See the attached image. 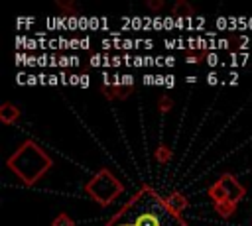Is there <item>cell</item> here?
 <instances>
[{
	"mask_svg": "<svg viewBox=\"0 0 252 226\" xmlns=\"http://www.w3.org/2000/svg\"><path fill=\"white\" fill-rule=\"evenodd\" d=\"M106 226H187L163 197L144 185L108 222Z\"/></svg>",
	"mask_w": 252,
	"mask_h": 226,
	"instance_id": "cell-1",
	"label": "cell"
},
{
	"mask_svg": "<svg viewBox=\"0 0 252 226\" xmlns=\"http://www.w3.org/2000/svg\"><path fill=\"white\" fill-rule=\"evenodd\" d=\"M6 165L24 185H33L51 169L53 159L35 141L28 140L8 157Z\"/></svg>",
	"mask_w": 252,
	"mask_h": 226,
	"instance_id": "cell-2",
	"label": "cell"
},
{
	"mask_svg": "<svg viewBox=\"0 0 252 226\" xmlns=\"http://www.w3.org/2000/svg\"><path fill=\"white\" fill-rule=\"evenodd\" d=\"M87 195L98 202L100 206H108L110 202H114L122 193H124V185L110 173V169L102 167L87 185H85Z\"/></svg>",
	"mask_w": 252,
	"mask_h": 226,
	"instance_id": "cell-3",
	"label": "cell"
},
{
	"mask_svg": "<svg viewBox=\"0 0 252 226\" xmlns=\"http://www.w3.org/2000/svg\"><path fill=\"white\" fill-rule=\"evenodd\" d=\"M219 181H220V183H222V187L226 189L228 200H232V202H236V204H238V200L246 195L244 185H242V183H238V181H236V177H234L232 173H222Z\"/></svg>",
	"mask_w": 252,
	"mask_h": 226,
	"instance_id": "cell-4",
	"label": "cell"
},
{
	"mask_svg": "<svg viewBox=\"0 0 252 226\" xmlns=\"http://www.w3.org/2000/svg\"><path fill=\"white\" fill-rule=\"evenodd\" d=\"M171 14H173V18L191 20V18H195V8L189 2H185V0H177L173 4V8H171Z\"/></svg>",
	"mask_w": 252,
	"mask_h": 226,
	"instance_id": "cell-5",
	"label": "cell"
},
{
	"mask_svg": "<svg viewBox=\"0 0 252 226\" xmlns=\"http://www.w3.org/2000/svg\"><path fill=\"white\" fill-rule=\"evenodd\" d=\"M20 118V108L12 102H4L0 106V122L2 124H14Z\"/></svg>",
	"mask_w": 252,
	"mask_h": 226,
	"instance_id": "cell-6",
	"label": "cell"
},
{
	"mask_svg": "<svg viewBox=\"0 0 252 226\" xmlns=\"http://www.w3.org/2000/svg\"><path fill=\"white\" fill-rule=\"evenodd\" d=\"M209 197L211 200L217 204V202H222V200H228V195H226V189L222 187L220 181H215L211 187H209Z\"/></svg>",
	"mask_w": 252,
	"mask_h": 226,
	"instance_id": "cell-7",
	"label": "cell"
},
{
	"mask_svg": "<svg viewBox=\"0 0 252 226\" xmlns=\"http://www.w3.org/2000/svg\"><path fill=\"white\" fill-rule=\"evenodd\" d=\"M165 200H167V204H169V206H171L175 212H179V214H181V212L187 208V198H185L181 193H177V191L169 193V197H167Z\"/></svg>",
	"mask_w": 252,
	"mask_h": 226,
	"instance_id": "cell-8",
	"label": "cell"
},
{
	"mask_svg": "<svg viewBox=\"0 0 252 226\" xmlns=\"http://www.w3.org/2000/svg\"><path fill=\"white\" fill-rule=\"evenodd\" d=\"M215 210L222 216V218H228L234 210H236V202H232V200H222V202H217L215 204Z\"/></svg>",
	"mask_w": 252,
	"mask_h": 226,
	"instance_id": "cell-9",
	"label": "cell"
},
{
	"mask_svg": "<svg viewBox=\"0 0 252 226\" xmlns=\"http://www.w3.org/2000/svg\"><path fill=\"white\" fill-rule=\"evenodd\" d=\"M156 159H158L161 165H165V163L171 159V149H169L165 143L158 145V147H156Z\"/></svg>",
	"mask_w": 252,
	"mask_h": 226,
	"instance_id": "cell-10",
	"label": "cell"
},
{
	"mask_svg": "<svg viewBox=\"0 0 252 226\" xmlns=\"http://www.w3.org/2000/svg\"><path fill=\"white\" fill-rule=\"evenodd\" d=\"M205 57H207L205 51H197V53L189 51V53L185 55V63H187V65H199L201 61H205Z\"/></svg>",
	"mask_w": 252,
	"mask_h": 226,
	"instance_id": "cell-11",
	"label": "cell"
},
{
	"mask_svg": "<svg viewBox=\"0 0 252 226\" xmlns=\"http://www.w3.org/2000/svg\"><path fill=\"white\" fill-rule=\"evenodd\" d=\"M171 108H173V100H171L167 94L159 96V100H158V110H159L161 114H167Z\"/></svg>",
	"mask_w": 252,
	"mask_h": 226,
	"instance_id": "cell-12",
	"label": "cell"
},
{
	"mask_svg": "<svg viewBox=\"0 0 252 226\" xmlns=\"http://www.w3.org/2000/svg\"><path fill=\"white\" fill-rule=\"evenodd\" d=\"M51 226H75V220H73L69 214L61 212V214L55 216V220L51 222Z\"/></svg>",
	"mask_w": 252,
	"mask_h": 226,
	"instance_id": "cell-13",
	"label": "cell"
},
{
	"mask_svg": "<svg viewBox=\"0 0 252 226\" xmlns=\"http://www.w3.org/2000/svg\"><path fill=\"white\" fill-rule=\"evenodd\" d=\"M57 6L63 10V12H69V16H77L79 12V6L75 2H65V0H57Z\"/></svg>",
	"mask_w": 252,
	"mask_h": 226,
	"instance_id": "cell-14",
	"label": "cell"
},
{
	"mask_svg": "<svg viewBox=\"0 0 252 226\" xmlns=\"http://www.w3.org/2000/svg\"><path fill=\"white\" fill-rule=\"evenodd\" d=\"M205 63H207L209 67H217V65L220 63V59H219V55H217L215 51H209L207 57H205Z\"/></svg>",
	"mask_w": 252,
	"mask_h": 226,
	"instance_id": "cell-15",
	"label": "cell"
},
{
	"mask_svg": "<svg viewBox=\"0 0 252 226\" xmlns=\"http://www.w3.org/2000/svg\"><path fill=\"white\" fill-rule=\"evenodd\" d=\"M120 83H122V86H126V88H134V77H132L130 73L122 75V77H120Z\"/></svg>",
	"mask_w": 252,
	"mask_h": 226,
	"instance_id": "cell-16",
	"label": "cell"
},
{
	"mask_svg": "<svg viewBox=\"0 0 252 226\" xmlns=\"http://www.w3.org/2000/svg\"><path fill=\"white\" fill-rule=\"evenodd\" d=\"M67 20H69V16H57L55 18V29H67Z\"/></svg>",
	"mask_w": 252,
	"mask_h": 226,
	"instance_id": "cell-17",
	"label": "cell"
},
{
	"mask_svg": "<svg viewBox=\"0 0 252 226\" xmlns=\"http://www.w3.org/2000/svg\"><path fill=\"white\" fill-rule=\"evenodd\" d=\"M203 26H205V18H203V16H195V18H193V28H191V31H193V29L199 31Z\"/></svg>",
	"mask_w": 252,
	"mask_h": 226,
	"instance_id": "cell-18",
	"label": "cell"
},
{
	"mask_svg": "<svg viewBox=\"0 0 252 226\" xmlns=\"http://www.w3.org/2000/svg\"><path fill=\"white\" fill-rule=\"evenodd\" d=\"M217 28H219L220 31H228V18H224V16L217 18Z\"/></svg>",
	"mask_w": 252,
	"mask_h": 226,
	"instance_id": "cell-19",
	"label": "cell"
},
{
	"mask_svg": "<svg viewBox=\"0 0 252 226\" xmlns=\"http://www.w3.org/2000/svg\"><path fill=\"white\" fill-rule=\"evenodd\" d=\"M163 6H165L163 0H148V8L150 10H161Z\"/></svg>",
	"mask_w": 252,
	"mask_h": 226,
	"instance_id": "cell-20",
	"label": "cell"
},
{
	"mask_svg": "<svg viewBox=\"0 0 252 226\" xmlns=\"http://www.w3.org/2000/svg\"><path fill=\"white\" fill-rule=\"evenodd\" d=\"M79 28V16H69V20H67V29H77Z\"/></svg>",
	"mask_w": 252,
	"mask_h": 226,
	"instance_id": "cell-21",
	"label": "cell"
},
{
	"mask_svg": "<svg viewBox=\"0 0 252 226\" xmlns=\"http://www.w3.org/2000/svg\"><path fill=\"white\" fill-rule=\"evenodd\" d=\"M98 28H100V18L91 16L89 18V29H98Z\"/></svg>",
	"mask_w": 252,
	"mask_h": 226,
	"instance_id": "cell-22",
	"label": "cell"
},
{
	"mask_svg": "<svg viewBox=\"0 0 252 226\" xmlns=\"http://www.w3.org/2000/svg\"><path fill=\"white\" fill-rule=\"evenodd\" d=\"M163 28H165V29L175 28V18H173V16H165V18H163Z\"/></svg>",
	"mask_w": 252,
	"mask_h": 226,
	"instance_id": "cell-23",
	"label": "cell"
},
{
	"mask_svg": "<svg viewBox=\"0 0 252 226\" xmlns=\"http://www.w3.org/2000/svg\"><path fill=\"white\" fill-rule=\"evenodd\" d=\"M217 47H219V49H228V47H230V39L219 37V39H217Z\"/></svg>",
	"mask_w": 252,
	"mask_h": 226,
	"instance_id": "cell-24",
	"label": "cell"
},
{
	"mask_svg": "<svg viewBox=\"0 0 252 226\" xmlns=\"http://www.w3.org/2000/svg\"><path fill=\"white\" fill-rule=\"evenodd\" d=\"M91 65H93V67H100V65H102V55H100V53L91 55Z\"/></svg>",
	"mask_w": 252,
	"mask_h": 226,
	"instance_id": "cell-25",
	"label": "cell"
},
{
	"mask_svg": "<svg viewBox=\"0 0 252 226\" xmlns=\"http://www.w3.org/2000/svg\"><path fill=\"white\" fill-rule=\"evenodd\" d=\"M79 29H83V31L89 29V18L87 16H79Z\"/></svg>",
	"mask_w": 252,
	"mask_h": 226,
	"instance_id": "cell-26",
	"label": "cell"
},
{
	"mask_svg": "<svg viewBox=\"0 0 252 226\" xmlns=\"http://www.w3.org/2000/svg\"><path fill=\"white\" fill-rule=\"evenodd\" d=\"M236 41H238V47H240V49H246V45L250 43V37H248V35H238Z\"/></svg>",
	"mask_w": 252,
	"mask_h": 226,
	"instance_id": "cell-27",
	"label": "cell"
},
{
	"mask_svg": "<svg viewBox=\"0 0 252 226\" xmlns=\"http://www.w3.org/2000/svg\"><path fill=\"white\" fill-rule=\"evenodd\" d=\"M136 47V41L134 39H130V37H126V39H122V49H134Z\"/></svg>",
	"mask_w": 252,
	"mask_h": 226,
	"instance_id": "cell-28",
	"label": "cell"
},
{
	"mask_svg": "<svg viewBox=\"0 0 252 226\" xmlns=\"http://www.w3.org/2000/svg\"><path fill=\"white\" fill-rule=\"evenodd\" d=\"M140 28H144V18H132V29H140Z\"/></svg>",
	"mask_w": 252,
	"mask_h": 226,
	"instance_id": "cell-29",
	"label": "cell"
},
{
	"mask_svg": "<svg viewBox=\"0 0 252 226\" xmlns=\"http://www.w3.org/2000/svg\"><path fill=\"white\" fill-rule=\"evenodd\" d=\"M154 29H165V28H163V18H161V16H154Z\"/></svg>",
	"mask_w": 252,
	"mask_h": 226,
	"instance_id": "cell-30",
	"label": "cell"
},
{
	"mask_svg": "<svg viewBox=\"0 0 252 226\" xmlns=\"http://www.w3.org/2000/svg\"><path fill=\"white\" fill-rule=\"evenodd\" d=\"M69 65H71V57H69V55H61V57H59V67L65 69V67H69Z\"/></svg>",
	"mask_w": 252,
	"mask_h": 226,
	"instance_id": "cell-31",
	"label": "cell"
},
{
	"mask_svg": "<svg viewBox=\"0 0 252 226\" xmlns=\"http://www.w3.org/2000/svg\"><path fill=\"white\" fill-rule=\"evenodd\" d=\"M207 83H209V85H217V83H219V75H217L215 71H211V73L207 75Z\"/></svg>",
	"mask_w": 252,
	"mask_h": 226,
	"instance_id": "cell-32",
	"label": "cell"
},
{
	"mask_svg": "<svg viewBox=\"0 0 252 226\" xmlns=\"http://www.w3.org/2000/svg\"><path fill=\"white\" fill-rule=\"evenodd\" d=\"M79 83H81V75H69V85L79 86Z\"/></svg>",
	"mask_w": 252,
	"mask_h": 226,
	"instance_id": "cell-33",
	"label": "cell"
},
{
	"mask_svg": "<svg viewBox=\"0 0 252 226\" xmlns=\"http://www.w3.org/2000/svg\"><path fill=\"white\" fill-rule=\"evenodd\" d=\"M57 39H59V47H61V49H67V47L71 49V43H69V39H65L63 35H61V37H57Z\"/></svg>",
	"mask_w": 252,
	"mask_h": 226,
	"instance_id": "cell-34",
	"label": "cell"
},
{
	"mask_svg": "<svg viewBox=\"0 0 252 226\" xmlns=\"http://www.w3.org/2000/svg\"><path fill=\"white\" fill-rule=\"evenodd\" d=\"M165 86H167V88L175 86V77H173V75H165Z\"/></svg>",
	"mask_w": 252,
	"mask_h": 226,
	"instance_id": "cell-35",
	"label": "cell"
},
{
	"mask_svg": "<svg viewBox=\"0 0 252 226\" xmlns=\"http://www.w3.org/2000/svg\"><path fill=\"white\" fill-rule=\"evenodd\" d=\"M91 83H89V75H81V83H79V86L81 88H87Z\"/></svg>",
	"mask_w": 252,
	"mask_h": 226,
	"instance_id": "cell-36",
	"label": "cell"
},
{
	"mask_svg": "<svg viewBox=\"0 0 252 226\" xmlns=\"http://www.w3.org/2000/svg\"><path fill=\"white\" fill-rule=\"evenodd\" d=\"M238 28H240V29H244V28H248V18H244V16H240V18H238Z\"/></svg>",
	"mask_w": 252,
	"mask_h": 226,
	"instance_id": "cell-37",
	"label": "cell"
},
{
	"mask_svg": "<svg viewBox=\"0 0 252 226\" xmlns=\"http://www.w3.org/2000/svg\"><path fill=\"white\" fill-rule=\"evenodd\" d=\"M35 47H39V43L35 39H28L26 41V49H35Z\"/></svg>",
	"mask_w": 252,
	"mask_h": 226,
	"instance_id": "cell-38",
	"label": "cell"
},
{
	"mask_svg": "<svg viewBox=\"0 0 252 226\" xmlns=\"http://www.w3.org/2000/svg\"><path fill=\"white\" fill-rule=\"evenodd\" d=\"M163 45L167 47V49H177V43H175V39H163Z\"/></svg>",
	"mask_w": 252,
	"mask_h": 226,
	"instance_id": "cell-39",
	"label": "cell"
},
{
	"mask_svg": "<svg viewBox=\"0 0 252 226\" xmlns=\"http://www.w3.org/2000/svg\"><path fill=\"white\" fill-rule=\"evenodd\" d=\"M45 26L47 29H55V18H45Z\"/></svg>",
	"mask_w": 252,
	"mask_h": 226,
	"instance_id": "cell-40",
	"label": "cell"
},
{
	"mask_svg": "<svg viewBox=\"0 0 252 226\" xmlns=\"http://www.w3.org/2000/svg\"><path fill=\"white\" fill-rule=\"evenodd\" d=\"M248 57H250V55H248L246 51H244V53H240V55H238V65H244V63L248 61Z\"/></svg>",
	"mask_w": 252,
	"mask_h": 226,
	"instance_id": "cell-41",
	"label": "cell"
},
{
	"mask_svg": "<svg viewBox=\"0 0 252 226\" xmlns=\"http://www.w3.org/2000/svg\"><path fill=\"white\" fill-rule=\"evenodd\" d=\"M47 61H49V59H47V55H41V57H37V65H39V67H45V65H49Z\"/></svg>",
	"mask_w": 252,
	"mask_h": 226,
	"instance_id": "cell-42",
	"label": "cell"
},
{
	"mask_svg": "<svg viewBox=\"0 0 252 226\" xmlns=\"http://www.w3.org/2000/svg\"><path fill=\"white\" fill-rule=\"evenodd\" d=\"M39 83V77H35V75H28V85L32 86V85H37Z\"/></svg>",
	"mask_w": 252,
	"mask_h": 226,
	"instance_id": "cell-43",
	"label": "cell"
},
{
	"mask_svg": "<svg viewBox=\"0 0 252 226\" xmlns=\"http://www.w3.org/2000/svg\"><path fill=\"white\" fill-rule=\"evenodd\" d=\"M59 83H61V79H59L57 75H49V85H51V86H55V85H59Z\"/></svg>",
	"mask_w": 252,
	"mask_h": 226,
	"instance_id": "cell-44",
	"label": "cell"
},
{
	"mask_svg": "<svg viewBox=\"0 0 252 226\" xmlns=\"http://www.w3.org/2000/svg\"><path fill=\"white\" fill-rule=\"evenodd\" d=\"M175 28H187V20H181V18H175Z\"/></svg>",
	"mask_w": 252,
	"mask_h": 226,
	"instance_id": "cell-45",
	"label": "cell"
},
{
	"mask_svg": "<svg viewBox=\"0 0 252 226\" xmlns=\"http://www.w3.org/2000/svg\"><path fill=\"white\" fill-rule=\"evenodd\" d=\"M91 45V39L89 37H81V49H89Z\"/></svg>",
	"mask_w": 252,
	"mask_h": 226,
	"instance_id": "cell-46",
	"label": "cell"
},
{
	"mask_svg": "<svg viewBox=\"0 0 252 226\" xmlns=\"http://www.w3.org/2000/svg\"><path fill=\"white\" fill-rule=\"evenodd\" d=\"M26 65H30V67H33V65H37V57H26Z\"/></svg>",
	"mask_w": 252,
	"mask_h": 226,
	"instance_id": "cell-47",
	"label": "cell"
},
{
	"mask_svg": "<svg viewBox=\"0 0 252 226\" xmlns=\"http://www.w3.org/2000/svg\"><path fill=\"white\" fill-rule=\"evenodd\" d=\"M134 67H142V65H146V61H144V57H134V63H132Z\"/></svg>",
	"mask_w": 252,
	"mask_h": 226,
	"instance_id": "cell-48",
	"label": "cell"
},
{
	"mask_svg": "<svg viewBox=\"0 0 252 226\" xmlns=\"http://www.w3.org/2000/svg\"><path fill=\"white\" fill-rule=\"evenodd\" d=\"M144 85H156V77L146 75V77H144Z\"/></svg>",
	"mask_w": 252,
	"mask_h": 226,
	"instance_id": "cell-49",
	"label": "cell"
},
{
	"mask_svg": "<svg viewBox=\"0 0 252 226\" xmlns=\"http://www.w3.org/2000/svg\"><path fill=\"white\" fill-rule=\"evenodd\" d=\"M100 45H102L104 49H110V47H114V43H112L110 39H102V41H100Z\"/></svg>",
	"mask_w": 252,
	"mask_h": 226,
	"instance_id": "cell-50",
	"label": "cell"
},
{
	"mask_svg": "<svg viewBox=\"0 0 252 226\" xmlns=\"http://www.w3.org/2000/svg\"><path fill=\"white\" fill-rule=\"evenodd\" d=\"M120 65H122V57L114 55V57H112V67H120Z\"/></svg>",
	"mask_w": 252,
	"mask_h": 226,
	"instance_id": "cell-51",
	"label": "cell"
},
{
	"mask_svg": "<svg viewBox=\"0 0 252 226\" xmlns=\"http://www.w3.org/2000/svg\"><path fill=\"white\" fill-rule=\"evenodd\" d=\"M47 45H49L51 49H57V45H59V39H47Z\"/></svg>",
	"mask_w": 252,
	"mask_h": 226,
	"instance_id": "cell-52",
	"label": "cell"
},
{
	"mask_svg": "<svg viewBox=\"0 0 252 226\" xmlns=\"http://www.w3.org/2000/svg\"><path fill=\"white\" fill-rule=\"evenodd\" d=\"M165 65H167V67H173V65H175V57L167 55V57H165Z\"/></svg>",
	"mask_w": 252,
	"mask_h": 226,
	"instance_id": "cell-53",
	"label": "cell"
},
{
	"mask_svg": "<svg viewBox=\"0 0 252 226\" xmlns=\"http://www.w3.org/2000/svg\"><path fill=\"white\" fill-rule=\"evenodd\" d=\"M161 65H165V57L158 55V57H156V67H161Z\"/></svg>",
	"mask_w": 252,
	"mask_h": 226,
	"instance_id": "cell-54",
	"label": "cell"
},
{
	"mask_svg": "<svg viewBox=\"0 0 252 226\" xmlns=\"http://www.w3.org/2000/svg\"><path fill=\"white\" fill-rule=\"evenodd\" d=\"M156 85H163L165 86V77L163 75H156Z\"/></svg>",
	"mask_w": 252,
	"mask_h": 226,
	"instance_id": "cell-55",
	"label": "cell"
},
{
	"mask_svg": "<svg viewBox=\"0 0 252 226\" xmlns=\"http://www.w3.org/2000/svg\"><path fill=\"white\" fill-rule=\"evenodd\" d=\"M59 79H61V85H69V77H67L65 73H61V75H59Z\"/></svg>",
	"mask_w": 252,
	"mask_h": 226,
	"instance_id": "cell-56",
	"label": "cell"
},
{
	"mask_svg": "<svg viewBox=\"0 0 252 226\" xmlns=\"http://www.w3.org/2000/svg\"><path fill=\"white\" fill-rule=\"evenodd\" d=\"M100 28H102V29H106V28H108V20H106L104 16L100 18Z\"/></svg>",
	"mask_w": 252,
	"mask_h": 226,
	"instance_id": "cell-57",
	"label": "cell"
},
{
	"mask_svg": "<svg viewBox=\"0 0 252 226\" xmlns=\"http://www.w3.org/2000/svg\"><path fill=\"white\" fill-rule=\"evenodd\" d=\"M185 81H187V85H189V83L193 85V83H197V77H195V75H189V77H185Z\"/></svg>",
	"mask_w": 252,
	"mask_h": 226,
	"instance_id": "cell-58",
	"label": "cell"
},
{
	"mask_svg": "<svg viewBox=\"0 0 252 226\" xmlns=\"http://www.w3.org/2000/svg\"><path fill=\"white\" fill-rule=\"evenodd\" d=\"M144 45H146V49H150V47L154 45V41H152V39H144Z\"/></svg>",
	"mask_w": 252,
	"mask_h": 226,
	"instance_id": "cell-59",
	"label": "cell"
},
{
	"mask_svg": "<svg viewBox=\"0 0 252 226\" xmlns=\"http://www.w3.org/2000/svg\"><path fill=\"white\" fill-rule=\"evenodd\" d=\"M71 65H79V57L77 55H71Z\"/></svg>",
	"mask_w": 252,
	"mask_h": 226,
	"instance_id": "cell-60",
	"label": "cell"
},
{
	"mask_svg": "<svg viewBox=\"0 0 252 226\" xmlns=\"http://www.w3.org/2000/svg\"><path fill=\"white\" fill-rule=\"evenodd\" d=\"M248 28L252 29V18H248Z\"/></svg>",
	"mask_w": 252,
	"mask_h": 226,
	"instance_id": "cell-61",
	"label": "cell"
}]
</instances>
